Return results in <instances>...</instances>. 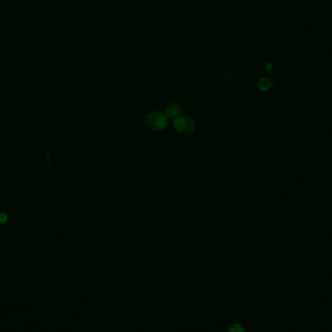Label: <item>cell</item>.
<instances>
[{
	"instance_id": "6da1fadb",
	"label": "cell",
	"mask_w": 332,
	"mask_h": 332,
	"mask_svg": "<svg viewBox=\"0 0 332 332\" xmlns=\"http://www.w3.org/2000/svg\"><path fill=\"white\" fill-rule=\"evenodd\" d=\"M168 118L165 114L160 112H153L148 114L145 118L147 127L154 131L164 130L168 124Z\"/></svg>"
},
{
	"instance_id": "7a4b0ae2",
	"label": "cell",
	"mask_w": 332,
	"mask_h": 332,
	"mask_svg": "<svg viewBox=\"0 0 332 332\" xmlns=\"http://www.w3.org/2000/svg\"><path fill=\"white\" fill-rule=\"evenodd\" d=\"M174 128L175 130L182 135H189L194 131L195 123L188 116H179L174 119Z\"/></svg>"
},
{
	"instance_id": "3957f363",
	"label": "cell",
	"mask_w": 332,
	"mask_h": 332,
	"mask_svg": "<svg viewBox=\"0 0 332 332\" xmlns=\"http://www.w3.org/2000/svg\"><path fill=\"white\" fill-rule=\"evenodd\" d=\"M182 106L180 104H177V103H173L171 105L166 108L165 110V115L167 118L169 119H176L177 117L180 116V113L182 111Z\"/></svg>"
},
{
	"instance_id": "277c9868",
	"label": "cell",
	"mask_w": 332,
	"mask_h": 332,
	"mask_svg": "<svg viewBox=\"0 0 332 332\" xmlns=\"http://www.w3.org/2000/svg\"><path fill=\"white\" fill-rule=\"evenodd\" d=\"M271 86H272L271 81L268 80L266 78H261L258 83V89L260 91H267L271 88Z\"/></svg>"
},
{
	"instance_id": "5b68a950",
	"label": "cell",
	"mask_w": 332,
	"mask_h": 332,
	"mask_svg": "<svg viewBox=\"0 0 332 332\" xmlns=\"http://www.w3.org/2000/svg\"><path fill=\"white\" fill-rule=\"evenodd\" d=\"M228 332H245L244 328L242 327V325L240 324H233Z\"/></svg>"
},
{
	"instance_id": "8992f818",
	"label": "cell",
	"mask_w": 332,
	"mask_h": 332,
	"mask_svg": "<svg viewBox=\"0 0 332 332\" xmlns=\"http://www.w3.org/2000/svg\"><path fill=\"white\" fill-rule=\"evenodd\" d=\"M7 221V216L4 213H0V225L4 224Z\"/></svg>"
}]
</instances>
